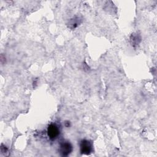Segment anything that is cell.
<instances>
[{
    "instance_id": "6",
    "label": "cell",
    "mask_w": 157,
    "mask_h": 157,
    "mask_svg": "<svg viewBox=\"0 0 157 157\" xmlns=\"http://www.w3.org/2000/svg\"><path fill=\"white\" fill-rule=\"evenodd\" d=\"M64 125H65V126H66V127H67V128L70 127V126H71V124H70V122H69V121H65V123H64Z\"/></svg>"
},
{
    "instance_id": "3",
    "label": "cell",
    "mask_w": 157,
    "mask_h": 157,
    "mask_svg": "<svg viewBox=\"0 0 157 157\" xmlns=\"http://www.w3.org/2000/svg\"><path fill=\"white\" fill-rule=\"evenodd\" d=\"M80 150L83 155H90L92 150L91 143L86 139L81 140L80 144Z\"/></svg>"
},
{
    "instance_id": "1",
    "label": "cell",
    "mask_w": 157,
    "mask_h": 157,
    "mask_svg": "<svg viewBox=\"0 0 157 157\" xmlns=\"http://www.w3.org/2000/svg\"><path fill=\"white\" fill-rule=\"evenodd\" d=\"M73 147L71 143L67 140H64L60 143L59 152L62 156H67L72 151Z\"/></svg>"
},
{
    "instance_id": "2",
    "label": "cell",
    "mask_w": 157,
    "mask_h": 157,
    "mask_svg": "<svg viewBox=\"0 0 157 157\" xmlns=\"http://www.w3.org/2000/svg\"><path fill=\"white\" fill-rule=\"evenodd\" d=\"M47 136L50 140H55L59 134V129L55 123L50 124L47 129Z\"/></svg>"
},
{
    "instance_id": "5",
    "label": "cell",
    "mask_w": 157,
    "mask_h": 157,
    "mask_svg": "<svg viewBox=\"0 0 157 157\" xmlns=\"http://www.w3.org/2000/svg\"><path fill=\"white\" fill-rule=\"evenodd\" d=\"M81 21H80L79 18H74L71 19L69 22V27L71 29H74L79 25Z\"/></svg>"
},
{
    "instance_id": "4",
    "label": "cell",
    "mask_w": 157,
    "mask_h": 157,
    "mask_svg": "<svg viewBox=\"0 0 157 157\" xmlns=\"http://www.w3.org/2000/svg\"><path fill=\"white\" fill-rule=\"evenodd\" d=\"M130 41L131 45L135 47L137 45H138L140 41H141V37L137 33H133L130 36Z\"/></svg>"
}]
</instances>
